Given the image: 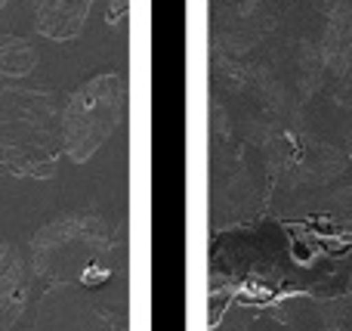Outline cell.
Instances as JSON below:
<instances>
[{
    "instance_id": "cell-2",
    "label": "cell",
    "mask_w": 352,
    "mask_h": 331,
    "mask_svg": "<svg viewBox=\"0 0 352 331\" xmlns=\"http://www.w3.org/2000/svg\"><path fill=\"white\" fill-rule=\"evenodd\" d=\"M115 239L96 211H62L25 239V257L37 279L50 285H90L109 276Z\"/></svg>"
},
{
    "instance_id": "cell-7",
    "label": "cell",
    "mask_w": 352,
    "mask_h": 331,
    "mask_svg": "<svg viewBox=\"0 0 352 331\" xmlns=\"http://www.w3.org/2000/svg\"><path fill=\"white\" fill-rule=\"evenodd\" d=\"M41 53L31 41L19 34H0V78L10 81H25L28 74H34Z\"/></svg>"
},
{
    "instance_id": "cell-6",
    "label": "cell",
    "mask_w": 352,
    "mask_h": 331,
    "mask_svg": "<svg viewBox=\"0 0 352 331\" xmlns=\"http://www.w3.org/2000/svg\"><path fill=\"white\" fill-rule=\"evenodd\" d=\"M31 10L37 34L56 43H68L87 28L93 0H31Z\"/></svg>"
},
{
    "instance_id": "cell-8",
    "label": "cell",
    "mask_w": 352,
    "mask_h": 331,
    "mask_svg": "<svg viewBox=\"0 0 352 331\" xmlns=\"http://www.w3.org/2000/svg\"><path fill=\"white\" fill-rule=\"evenodd\" d=\"M124 10H127V0H115V12H111V22H121Z\"/></svg>"
},
{
    "instance_id": "cell-5",
    "label": "cell",
    "mask_w": 352,
    "mask_h": 331,
    "mask_svg": "<svg viewBox=\"0 0 352 331\" xmlns=\"http://www.w3.org/2000/svg\"><path fill=\"white\" fill-rule=\"evenodd\" d=\"M31 266L22 248L0 239V331H10L31 301Z\"/></svg>"
},
{
    "instance_id": "cell-3",
    "label": "cell",
    "mask_w": 352,
    "mask_h": 331,
    "mask_svg": "<svg viewBox=\"0 0 352 331\" xmlns=\"http://www.w3.org/2000/svg\"><path fill=\"white\" fill-rule=\"evenodd\" d=\"M127 87L118 72H99L78 84L59 109L62 155L72 164H87L115 136L124 118Z\"/></svg>"
},
{
    "instance_id": "cell-9",
    "label": "cell",
    "mask_w": 352,
    "mask_h": 331,
    "mask_svg": "<svg viewBox=\"0 0 352 331\" xmlns=\"http://www.w3.org/2000/svg\"><path fill=\"white\" fill-rule=\"evenodd\" d=\"M3 3H6V0H0V6H3Z\"/></svg>"
},
{
    "instance_id": "cell-1",
    "label": "cell",
    "mask_w": 352,
    "mask_h": 331,
    "mask_svg": "<svg viewBox=\"0 0 352 331\" xmlns=\"http://www.w3.org/2000/svg\"><path fill=\"white\" fill-rule=\"evenodd\" d=\"M59 96L47 84L0 78V167L19 180L59 171Z\"/></svg>"
},
{
    "instance_id": "cell-4",
    "label": "cell",
    "mask_w": 352,
    "mask_h": 331,
    "mask_svg": "<svg viewBox=\"0 0 352 331\" xmlns=\"http://www.w3.org/2000/svg\"><path fill=\"white\" fill-rule=\"evenodd\" d=\"M34 331H109V319L84 285H50L37 301Z\"/></svg>"
}]
</instances>
